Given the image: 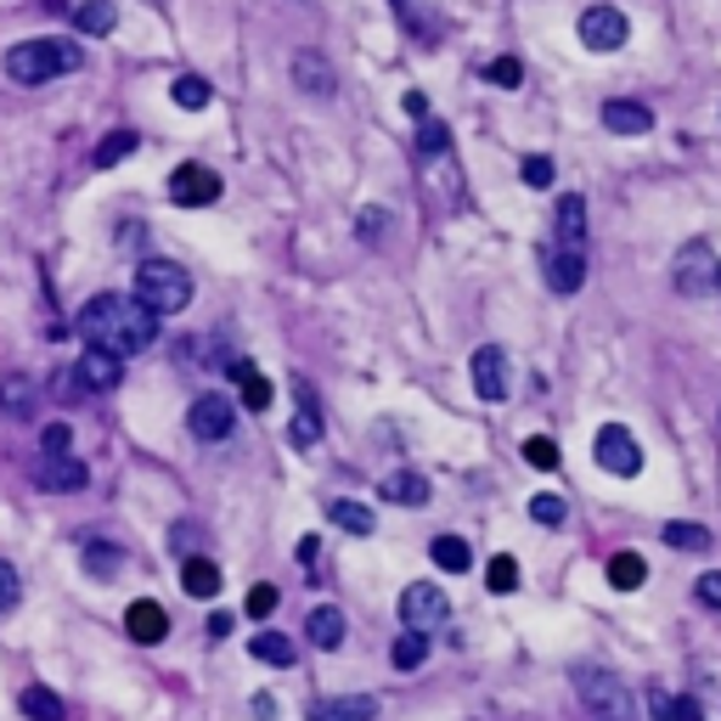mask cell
<instances>
[{"label": "cell", "instance_id": "6da1fadb", "mask_svg": "<svg viewBox=\"0 0 721 721\" xmlns=\"http://www.w3.org/2000/svg\"><path fill=\"white\" fill-rule=\"evenodd\" d=\"M79 332H85V350H108L124 361L159 339V316L148 305H135L130 294H96L79 310Z\"/></svg>", "mask_w": 721, "mask_h": 721}, {"label": "cell", "instance_id": "7a4b0ae2", "mask_svg": "<svg viewBox=\"0 0 721 721\" xmlns=\"http://www.w3.org/2000/svg\"><path fill=\"white\" fill-rule=\"evenodd\" d=\"M85 63V52L74 40H57V34H45V40H23L7 52V74L18 85H45V79H57V74H74Z\"/></svg>", "mask_w": 721, "mask_h": 721}, {"label": "cell", "instance_id": "3957f363", "mask_svg": "<svg viewBox=\"0 0 721 721\" xmlns=\"http://www.w3.org/2000/svg\"><path fill=\"white\" fill-rule=\"evenodd\" d=\"M135 305H148L153 316H175L192 305V276L175 260H141L135 265Z\"/></svg>", "mask_w": 721, "mask_h": 721}, {"label": "cell", "instance_id": "277c9868", "mask_svg": "<svg viewBox=\"0 0 721 721\" xmlns=\"http://www.w3.org/2000/svg\"><path fill=\"white\" fill-rule=\"evenodd\" d=\"M575 693L587 699V710H592L598 721H643L637 704H632V693H626V682L609 677V670H598V665L575 670Z\"/></svg>", "mask_w": 721, "mask_h": 721}, {"label": "cell", "instance_id": "5b68a950", "mask_svg": "<svg viewBox=\"0 0 721 721\" xmlns=\"http://www.w3.org/2000/svg\"><path fill=\"white\" fill-rule=\"evenodd\" d=\"M446 620H451V598H446L440 587H428V581H412V587L401 592V626H406V632L428 637V632H440Z\"/></svg>", "mask_w": 721, "mask_h": 721}, {"label": "cell", "instance_id": "8992f818", "mask_svg": "<svg viewBox=\"0 0 721 721\" xmlns=\"http://www.w3.org/2000/svg\"><path fill=\"white\" fill-rule=\"evenodd\" d=\"M677 294H688V299L721 294V260L710 254V243H682V254H677Z\"/></svg>", "mask_w": 721, "mask_h": 721}, {"label": "cell", "instance_id": "52a82bcc", "mask_svg": "<svg viewBox=\"0 0 721 721\" xmlns=\"http://www.w3.org/2000/svg\"><path fill=\"white\" fill-rule=\"evenodd\" d=\"M592 451H598V468H609L614 479H637V473H643V446L632 440V428H620V423H603V428H598Z\"/></svg>", "mask_w": 721, "mask_h": 721}, {"label": "cell", "instance_id": "ba28073f", "mask_svg": "<svg viewBox=\"0 0 721 721\" xmlns=\"http://www.w3.org/2000/svg\"><path fill=\"white\" fill-rule=\"evenodd\" d=\"M632 40V23L620 7H587L581 12V45L587 52H620Z\"/></svg>", "mask_w": 721, "mask_h": 721}, {"label": "cell", "instance_id": "9c48e42d", "mask_svg": "<svg viewBox=\"0 0 721 721\" xmlns=\"http://www.w3.org/2000/svg\"><path fill=\"white\" fill-rule=\"evenodd\" d=\"M220 198V175L209 170V164H181L175 175H170V204H181V209H209Z\"/></svg>", "mask_w": 721, "mask_h": 721}, {"label": "cell", "instance_id": "30bf717a", "mask_svg": "<svg viewBox=\"0 0 721 721\" xmlns=\"http://www.w3.org/2000/svg\"><path fill=\"white\" fill-rule=\"evenodd\" d=\"M186 428L215 446V440H226L231 428H237V412H231L226 395H198V401H192V412H186Z\"/></svg>", "mask_w": 721, "mask_h": 721}, {"label": "cell", "instance_id": "8fae6325", "mask_svg": "<svg viewBox=\"0 0 721 721\" xmlns=\"http://www.w3.org/2000/svg\"><path fill=\"white\" fill-rule=\"evenodd\" d=\"M473 395L479 401H507V350L502 345L473 350Z\"/></svg>", "mask_w": 721, "mask_h": 721}, {"label": "cell", "instance_id": "7c38bea8", "mask_svg": "<svg viewBox=\"0 0 721 721\" xmlns=\"http://www.w3.org/2000/svg\"><path fill=\"white\" fill-rule=\"evenodd\" d=\"M34 479H40V485L45 491H85L90 485V468L68 451V457H40L34 462Z\"/></svg>", "mask_w": 721, "mask_h": 721}, {"label": "cell", "instance_id": "4fadbf2b", "mask_svg": "<svg viewBox=\"0 0 721 721\" xmlns=\"http://www.w3.org/2000/svg\"><path fill=\"white\" fill-rule=\"evenodd\" d=\"M603 130L609 135H648L654 130V108L632 102V96H614V102H603Z\"/></svg>", "mask_w": 721, "mask_h": 721}, {"label": "cell", "instance_id": "5bb4252c", "mask_svg": "<svg viewBox=\"0 0 721 721\" xmlns=\"http://www.w3.org/2000/svg\"><path fill=\"white\" fill-rule=\"evenodd\" d=\"M74 378H79V390H119V378H124V361L119 356H108V350H85L79 356V367H74Z\"/></svg>", "mask_w": 721, "mask_h": 721}, {"label": "cell", "instance_id": "9a60e30c", "mask_svg": "<svg viewBox=\"0 0 721 721\" xmlns=\"http://www.w3.org/2000/svg\"><path fill=\"white\" fill-rule=\"evenodd\" d=\"M587 282V254L581 249H553L547 254V287L553 294H581Z\"/></svg>", "mask_w": 721, "mask_h": 721}, {"label": "cell", "instance_id": "2e32d148", "mask_svg": "<svg viewBox=\"0 0 721 721\" xmlns=\"http://www.w3.org/2000/svg\"><path fill=\"white\" fill-rule=\"evenodd\" d=\"M124 626H130V637H135L141 648H153V643H164V632H170V614H164L153 598H135L130 614H124Z\"/></svg>", "mask_w": 721, "mask_h": 721}, {"label": "cell", "instance_id": "e0dca14e", "mask_svg": "<svg viewBox=\"0 0 721 721\" xmlns=\"http://www.w3.org/2000/svg\"><path fill=\"white\" fill-rule=\"evenodd\" d=\"M310 721H372L378 715V699H367V693H345V699H316L310 710H305Z\"/></svg>", "mask_w": 721, "mask_h": 721}, {"label": "cell", "instance_id": "ac0fdd59", "mask_svg": "<svg viewBox=\"0 0 721 721\" xmlns=\"http://www.w3.org/2000/svg\"><path fill=\"white\" fill-rule=\"evenodd\" d=\"M553 231H558V249H581L587 243V198L581 192H569L553 215Z\"/></svg>", "mask_w": 721, "mask_h": 721}, {"label": "cell", "instance_id": "d6986e66", "mask_svg": "<svg viewBox=\"0 0 721 721\" xmlns=\"http://www.w3.org/2000/svg\"><path fill=\"white\" fill-rule=\"evenodd\" d=\"M287 440H294L299 451H310V446L321 440V406H316V395H310V383H299V412H294Z\"/></svg>", "mask_w": 721, "mask_h": 721}, {"label": "cell", "instance_id": "ffe728a7", "mask_svg": "<svg viewBox=\"0 0 721 721\" xmlns=\"http://www.w3.org/2000/svg\"><path fill=\"white\" fill-rule=\"evenodd\" d=\"M345 609H332V603H321V609H310V620H305V637L316 643V648H339L345 643Z\"/></svg>", "mask_w": 721, "mask_h": 721}, {"label": "cell", "instance_id": "44dd1931", "mask_svg": "<svg viewBox=\"0 0 721 721\" xmlns=\"http://www.w3.org/2000/svg\"><path fill=\"white\" fill-rule=\"evenodd\" d=\"M294 85H299L305 96H332V85H339V79H332V68H327L316 52H299V57H294Z\"/></svg>", "mask_w": 721, "mask_h": 721}, {"label": "cell", "instance_id": "7402d4cb", "mask_svg": "<svg viewBox=\"0 0 721 721\" xmlns=\"http://www.w3.org/2000/svg\"><path fill=\"white\" fill-rule=\"evenodd\" d=\"M113 23H119V7H113V0H85V7H74V29L90 34V40L113 34Z\"/></svg>", "mask_w": 721, "mask_h": 721}, {"label": "cell", "instance_id": "603a6c76", "mask_svg": "<svg viewBox=\"0 0 721 721\" xmlns=\"http://www.w3.org/2000/svg\"><path fill=\"white\" fill-rule=\"evenodd\" d=\"M231 378H237V390H243V406L271 412V378L254 372V361H231Z\"/></svg>", "mask_w": 721, "mask_h": 721}, {"label": "cell", "instance_id": "cb8c5ba5", "mask_svg": "<svg viewBox=\"0 0 721 721\" xmlns=\"http://www.w3.org/2000/svg\"><path fill=\"white\" fill-rule=\"evenodd\" d=\"M648 715L654 721H704V710H699V699L693 693H677V699H670V693H648Z\"/></svg>", "mask_w": 721, "mask_h": 721}, {"label": "cell", "instance_id": "d4e9b609", "mask_svg": "<svg viewBox=\"0 0 721 721\" xmlns=\"http://www.w3.org/2000/svg\"><path fill=\"white\" fill-rule=\"evenodd\" d=\"M383 496H390L395 507H423L428 502V479L423 473H390V479H383Z\"/></svg>", "mask_w": 721, "mask_h": 721}, {"label": "cell", "instance_id": "484cf974", "mask_svg": "<svg viewBox=\"0 0 721 721\" xmlns=\"http://www.w3.org/2000/svg\"><path fill=\"white\" fill-rule=\"evenodd\" d=\"M249 654H254L260 665H294V659H299V648H294V637H282V632H254V643H249Z\"/></svg>", "mask_w": 721, "mask_h": 721}, {"label": "cell", "instance_id": "4316f807", "mask_svg": "<svg viewBox=\"0 0 721 721\" xmlns=\"http://www.w3.org/2000/svg\"><path fill=\"white\" fill-rule=\"evenodd\" d=\"M170 96H175V108H186V113H198V108H209V102H215V90H209V79H204V74H175Z\"/></svg>", "mask_w": 721, "mask_h": 721}, {"label": "cell", "instance_id": "83f0119b", "mask_svg": "<svg viewBox=\"0 0 721 721\" xmlns=\"http://www.w3.org/2000/svg\"><path fill=\"white\" fill-rule=\"evenodd\" d=\"M643 581H648V564H643L637 553H614V558H609V587H614V592H637Z\"/></svg>", "mask_w": 721, "mask_h": 721}, {"label": "cell", "instance_id": "f1b7e54d", "mask_svg": "<svg viewBox=\"0 0 721 721\" xmlns=\"http://www.w3.org/2000/svg\"><path fill=\"white\" fill-rule=\"evenodd\" d=\"M181 587H186L192 598H215V592H220V569H215L209 558H186V564H181Z\"/></svg>", "mask_w": 721, "mask_h": 721}, {"label": "cell", "instance_id": "f546056e", "mask_svg": "<svg viewBox=\"0 0 721 721\" xmlns=\"http://www.w3.org/2000/svg\"><path fill=\"white\" fill-rule=\"evenodd\" d=\"M135 148H141V135H135V130H113V135H102V148L90 153V164H96V170H113V164H124Z\"/></svg>", "mask_w": 721, "mask_h": 721}, {"label": "cell", "instance_id": "4dcf8cb0", "mask_svg": "<svg viewBox=\"0 0 721 721\" xmlns=\"http://www.w3.org/2000/svg\"><path fill=\"white\" fill-rule=\"evenodd\" d=\"M23 715L29 721H68V710H63V699L52 693V688H23Z\"/></svg>", "mask_w": 721, "mask_h": 721}, {"label": "cell", "instance_id": "1f68e13d", "mask_svg": "<svg viewBox=\"0 0 721 721\" xmlns=\"http://www.w3.org/2000/svg\"><path fill=\"white\" fill-rule=\"evenodd\" d=\"M428 558H435L440 569H451V575H462L473 564V553H468L462 536H435V542H428Z\"/></svg>", "mask_w": 721, "mask_h": 721}, {"label": "cell", "instance_id": "d6a6232c", "mask_svg": "<svg viewBox=\"0 0 721 721\" xmlns=\"http://www.w3.org/2000/svg\"><path fill=\"white\" fill-rule=\"evenodd\" d=\"M659 536H665V547H677V553H704V547H710V531H704V524H682V518H670Z\"/></svg>", "mask_w": 721, "mask_h": 721}, {"label": "cell", "instance_id": "836d02e7", "mask_svg": "<svg viewBox=\"0 0 721 721\" xmlns=\"http://www.w3.org/2000/svg\"><path fill=\"white\" fill-rule=\"evenodd\" d=\"M485 587H491L496 598L518 592V558H513V553H496V558L485 564Z\"/></svg>", "mask_w": 721, "mask_h": 721}, {"label": "cell", "instance_id": "e575fe53", "mask_svg": "<svg viewBox=\"0 0 721 721\" xmlns=\"http://www.w3.org/2000/svg\"><path fill=\"white\" fill-rule=\"evenodd\" d=\"M332 524H339V531H350V536H372V507H361V502H332Z\"/></svg>", "mask_w": 721, "mask_h": 721}, {"label": "cell", "instance_id": "d590c367", "mask_svg": "<svg viewBox=\"0 0 721 721\" xmlns=\"http://www.w3.org/2000/svg\"><path fill=\"white\" fill-rule=\"evenodd\" d=\"M390 659H395V670H417V665L428 659V637L401 632V637H395V648H390Z\"/></svg>", "mask_w": 721, "mask_h": 721}, {"label": "cell", "instance_id": "8d00e7d4", "mask_svg": "<svg viewBox=\"0 0 721 721\" xmlns=\"http://www.w3.org/2000/svg\"><path fill=\"white\" fill-rule=\"evenodd\" d=\"M0 406H7L12 417H23L34 406V383L29 378H0Z\"/></svg>", "mask_w": 721, "mask_h": 721}, {"label": "cell", "instance_id": "74e56055", "mask_svg": "<svg viewBox=\"0 0 721 721\" xmlns=\"http://www.w3.org/2000/svg\"><path fill=\"white\" fill-rule=\"evenodd\" d=\"M524 462L542 468V473H553V468H558V446H553L547 435H531V440H524Z\"/></svg>", "mask_w": 721, "mask_h": 721}, {"label": "cell", "instance_id": "f35d334b", "mask_svg": "<svg viewBox=\"0 0 721 721\" xmlns=\"http://www.w3.org/2000/svg\"><path fill=\"white\" fill-rule=\"evenodd\" d=\"M18 598H23V575H18L7 558H0V614H12Z\"/></svg>", "mask_w": 721, "mask_h": 721}, {"label": "cell", "instance_id": "ab89813d", "mask_svg": "<svg viewBox=\"0 0 721 721\" xmlns=\"http://www.w3.org/2000/svg\"><path fill=\"white\" fill-rule=\"evenodd\" d=\"M485 79H491V85H507V90H518V85H524V63H518V57H496V63L485 68Z\"/></svg>", "mask_w": 721, "mask_h": 721}, {"label": "cell", "instance_id": "60d3db41", "mask_svg": "<svg viewBox=\"0 0 721 721\" xmlns=\"http://www.w3.org/2000/svg\"><path fill=\"white\" fill-rule=\"evenodd\" d=\"M417 148H423V153H446V148H451V130H446L440 119H423V130H417Z\"/></svg>", "mask_w": 721, "mask_h": 721}, {"label": "cell", "instance_id": "b9f144b4", "mask_svg": "<svg viewBox=\"0 0 721 721\" xmlns=\"http://www.w3.org/2000/svg\"><path fill=\"white\" fill-rule=\"evenodd\" d=\"M564 513H569L564 496H531V518L547 524V531H553V524H564Z\"/></svg>", "mask_w": 721, "mask_h": 721}, {"label": "cell", "instance_id": "7bdbcfd3", "mask_svg": "<svg viewBox=\"0 0 721 721\" xmlns=\"http://www.w3.org/2000/svg\"><path fill=\"white\" fill-rule=\"evenodd\" d=\"M524 186L547 192V186H553V159H542V153H531V159H524Z\"/></svg>", "mask_w": 721, "mask_h": 721}, {"label": "cell", "instance_id": "ee69618b", "mask_svg": "<svg viewBox=\"0 0 721 721\" xmlns=\"http://www.w3.org/2000/svg\"><path fill=\"white\" fill-rule=\"evenodd\" d=\"M68 423H45V435H40V446H45V457H68Z\"/></svg>", "mask_w": 721, "mask_h": 721}, {"label": "cell", "instance_id": "f6af8a7d", "mask_svg": "<svg viewBox=\"0 0 721 721\" xmlns=\"http://www.w3.org/2000/svg\"><path fill=\"white\" fill-rule=\"evenodd\" d=\"M85 569H90V575H113V569H119V553L90 542V547H85Z\"/></svg>", "mask_w": 721, "mask_h": 721}, {"label": "cell", "instance_id": "bcb514c9", "mask_svg": "<svg viewBox=\"0 0 721 721\" xmlns=\"http://www.w3.org/2000/svg\"><path fill=\"white\" fill-rule=\"evenodd\" d=\"M383 226H390V215H383V209H361L356 215V237H367V243H378Z\"/></svg>", "mask_w": 721, "mask_h": 721}, {"label": "cell", "instance_id": "7dc6e473", "mask_svg": "<svg viewBox=\"0 0 721 721\" xmlns=\"http://www.w3.org/2000/svg\"><path fill=\"white\" fill-rule=\"evenodd\" d=\"M243 609H249V614H254V620H271V614H276V587H254V592H249V603H243Z\"/></svg>", "mask_w": 721, "mask_h": 721}, {"label": "cell", "instance_id": "c3c4849f", "mask_svg": "<svg viewBox=\"0 0 721 721\" xmlns=\"http://www.w3.org/2000/svg\"><path fill=\"white\" fill-rule=\"evenodd\" d=\"M693 592H699V603H704V609H721V569L699 575V587H693Z\"/></svg>", "mask_w": 721, "mask_h": 721}, {"label": "cell", "instance_id": "681fc988", "mask_svg": "<svg viewBox=\"0 0 721 721\" xmlns=\"http://www.w3.org/2000/svg\"><path fill=\"white\" fill-rule=\"evenodd\" d=\"M406 113H412V119H428V96H423V90H406Z\"/></svg>", "mask_w": 721, "mask_h": 721}, {"label": "cell", "instance_id": "f907efd6", "mask_svg": "<svg viewBox=\"0 0 721 721\" xmlns=\"http://www.w3.org/2000/svg\"><path fill=\"white\" fill-rule=\"evenodd\" d=\"M231 626H237V620H231V614H209V637H226Z\"/></svg>", "mask_w": 721, "mask_h": 721}, {"label": "cell", "instance_id": "816d5d0a", "mask_svg": "<svg viewBox=\"0 0 721 721\" xmlns=\"http://www.w3.org/2000/svg\"><path fill=\"white\" fill-rule=\"evenodd\" d=\"M316 553H321V547H316V536H305V542H299V564H316Z\"/></svg>", "mask_w": 721, "mask_h": 721}]
</instances>
